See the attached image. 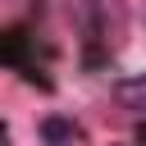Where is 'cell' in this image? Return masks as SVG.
<instances>
[{
  "label": "cell",
  "mask_w": 146,
  "mask_h": 146,
  "mask_svg": "<svg viewBox=\"0 0 146 146\" xmlns=\"http://www.w3.org/2000/svg\"><path fill=\"white\" fill-rule=\"evenodd\" d=\"M36 132H41L46 146H73V141H78V128H73V119H64V114H46Z\"/></svg>",
  "instance_id": "cell-1"
},
{
  "label": "cell",
  "mask_w": 146,
  "mask_h": 146,
  "mask_svg": "<svg viewBox=\"0 0 146 146\" xmlns=\"http://www.w3.org/2000/svg\"><path fill=\"white\" fill-rule=\"evenodd\" d=\"M114 100H119L123 110H132V114H146V73L123 78V82L114 87Z\"/></svg>",
  "instance_id": "cell-2"
},
{
  "label": "cell",
  "mask_w": 146,
  "mask_h": 146,
  "mask_svg": "<svg viewBox=\"0 0 146 146\" xmlns=\"http://www.w3.org/2000/svg\"><path fill=\"white\" fill-rule=\"evenodd\" d=\"M119 146H123V141H119Z\"/></svg>",
  "instance_id": "cell-3"
}]
</instances>
